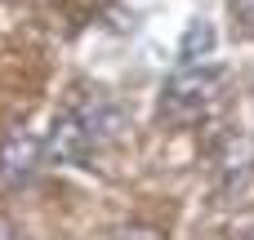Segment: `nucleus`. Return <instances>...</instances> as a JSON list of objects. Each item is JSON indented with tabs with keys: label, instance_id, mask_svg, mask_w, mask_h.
Listing matches in <instances>:
<instances>
[{
	"label": "nucleus",
	"instance_id": "7ed1b4c3",
	"mask_svg": "<svg viewBox=\"0 0 254 240\" xmlns=\"http://www.w3.org/2000/svg\"><path fill=\"white\" fill-rule=\"evenodd\" d=\"M45 165V138H36L31 129H4L0 134V187L18 192L36 178V169Z\"/></svg>",
	"mask_w": 254,
	"mask_h": 240
},
{
	"label": "nucleus",
	"instance_id": "0eeeda50",
	"mask_svg": "<svg viewBox=\"0 0 254 240\" xmlns=\"http://www.w3.org/2000/svg\"><path fill=\"white\" fill-rule=\"evenodd\" d=\"M0 240H18V232H13V223L0 214Z\"/></svg>",
	"mask_w": 254,
	"mask_h": 240
},
{
	"label": "nucleus",
	"instance_id": "6e6552de",
	"mask_svg": "<svg viewBox=\"0 0 254 240\" xmlns=\"http://www.w3.org/2000/svg\"><path fill=\"white\" fill-rule=\"evenodd\" d=\"M241 240H254V227H250V232H246V236H241Z\"/></svg>",
	"mask_w": 254,
	"mask_h": 240
},
{
	"label": "nucleus",
	"instance_id": "f257e3e1",
	"mask_svg": "<svg viewBox=\"0 0 254 240\" xmlns=\"http://www.w3.org/2000/svg\"><path fill=\"white\" fill-rule=\"evenodd\" d=\"M219 89H223V71L219 67H210V62H179V71L161 89V120L165 125H196L219 102Z\"/></svg>",
	"mask_w": 254,
	"mask_h": 240
},
{
	"label": "nucleus",
	"instance_id": "423d86ee",
	"mask_svg": "<svg viewBox=\"0 0 254 240\" xmlns=\"http://www.w3.org/2000/svg\"><path fill=\"white\" fill-rule=\"evenodd\" d=\"M232 4V13H237V22H241V31L254 36V0H228Z\"/></svg>",
	"mask_w": 254,
	"mask_h": 240
},
{
	"label": "nucleus",
	"instance_id": "20e7f679",
	"mask_svg": "<svg viewBox=\"0 0 254 240\" xmlns=\"http://www.w3.org/2000/svg\"><path fill=\"white\" fill-rule=\"evenodd\" d=\"M214 22H205V18H192L188 22V31H183V40H179V62H205L210 53H214Z\"/></svg>",
	"mask_w": 254,
	"mask_h": 240
},
{
	"label": "nucleus",
	"instance_id": "39448f33",
	"mask_svg": "<svg viewBox=\"0 0 254 240\" xmlns=\"http://www.w3.org/2000/svg\"><path fill=\"white\" fill-rule=\"evenodd\" d=\"M112 240H165V232H156V227H147V223H134V227H121Z\"/></svg>",
	"mask_w": 254,
	"mask_h": 240
},
{
	"label": "nucleus",
	"instance_id": "f03ea898",
	"mask_svg": "<svg viewBox=\"0 0 254 240\" xmlns=\"http://www.w3.org/2000/svg\"><path fill=\"white\" fill-rule=\"evenodd\" d=\"M98 138L89 129V120L80 116V107H63L45 134V160L49 165H85L94 156Z\"/></svg>",
	"mask_w": 254,
	"mask_h": 240
}]
</instances>
